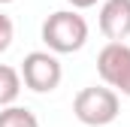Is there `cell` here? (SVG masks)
<instances>
[{
  "mask_svg": "<svg viewBox=\"0 0 130 127\" xmlns=\"http://www.w3.org/2000/svg\"><path fill=\"white\" fill-rule=\"evenodd\" d=\"M42 42L52 55H73L88 42V21L76 9H58L42 21Z\"/></svg>",
  "mask_w": 130,
  "mask_h": 127,
  "instance_id": "obj_1",
  "label": "cell"
},
{
  "mask_svg": "<svg viewBox=\"0 0 130 127\" xmlns=\"http://www.w3.org/2000/svg\"><path fill=\"white\" fill-rule=\"evenodd\" d=\"M121 112V100L112 88L106 85H91V88H82L76 100H73V115L88 127H106L112 124Z\"/></svg>",
  "mask_w": 130,
  "mask_h": 127,
  "instance_id": "obj_2",
  "label": "cell"
},
{
  "mask_svg": "<svg viewBox=\"0 0 130 127\" xmlns=\"http://www.w3.org/2000/svg\"><path fill=\"white\" fill-rule=\"evenodd\" d=\"M18 73H21V82L30 91H36V94H52L61 85V79H64L61 61L52 52H30V55H24Z\"/></svg>",
  "mask_w": 130,
  "mask_h": 127,
  "instance_id": "obj_3",
  "label": "cell"
},
{
  "mask_svg": "<svg viewBox=\"0 0 130 127\" xmlns=\"http://www.w3.org/2000/svg\"><path fill=\"white\" fill-rule=\"evenodd\" d=\"M130 70V45L127 42H106L97 55V73L106 82V88L115 91V85L124 79V73Z\"/></svg>",
  "mask_w": 130,
  "mask_h": 127,
  "instance_id": "obj_4",
  "label": "cell"
},
{
  "mask_svg": "<svg viewBox=\"0 0 130 127\" xmlns=\"http://www.w3.org/2000/svg\"><path fill=\"white\" fill-rule=\"evenodd\" d=\"M100 33L109 42H124L130 36V0H106L100 6Z\"/></svg>",
  "mask_w": 130,
  "mask_h": 127,
  "instance_id": "obj_5",
  "label": "cell"
},
{
  "mask_svg": "<svg viewBox=\"0 0 130 127\" xmlns=\"http://www.w3.org/2000/svg\"><path fill=\"white\" fill-rule=\"evenodd\" d=\"M18 94H21V73L9 64H0V109L15 106Z\"/></svg>",
  "mask_w": 130,
  "mask_h": 127,
  "instance_id": "obj_6",
  "label": "cell"
},
{
  "mask_svg": "<svg viewBox=\"0 0 130 127\" xmlns=\"http://www.w3.org/2000/svg\"><path fill=\"white\" fill-rule=\"evenodd\" d=\"M0 127H39V121L27 106H6L0 109Z\"/></svg>",
  "mask_w": 130,
  "mask_h": 127,
  "instance_id": "obj_7",
  "label": "cell"
},
{
  "mask_svg": "<svg viewBox=\"0 0 130 127\" xmlns=\"http://www.w3.org/2000/svg\"><path fill=\"white\" fill-rule=\"evenodd\" d=\"M12 39H15V24L6 12H0V55L12 45Z\"/></svg>",
  "mask_w": 130,
  "mask_h": 127,
  "instance_id": "obj_8",
  "label": "cell"
},
{
  "mask_svg": "<svg viewBox=\"0 0 130 127\" xmlns=\"http://www.w3.org/2000/svg\"><path fill=\"white\" fill-rule=\"evenodd\" d=\"M115 94H124V97H130V70L124 73V79L115 85Z\"/></svg>",
  "mask_w": 130,
  "mask_h": 127,
  "instance_id": "obj_9",
  "label": "cell"
},
{
  "mask_svg": "<svg viewBox=\"0 0 130 127\" xmlns=\"http://www.w3.org/2000/svg\"><path fill=\"white\" fill-rule=\"evenodd\" d=\"M73 9H91V6H97V0H67Z\"/></svg>",
  "mask_w": 130,
  "mask_h": 127,
  "instance_id": "obj_10",
  "label": "cell"
},
{
  "mask_svg": "<svg viewBox=\"0 0 130 127\" xmlns=\"http://www.w3.org/2000/svg\"><path fill=\"white\" fill-rule=\"evenodd\" d=\"M3 3H12V0H0V6H3Z\"/></svg>",
  "mask_w": 130,
  "mask_h": 127,
  "instance_id": "obj_11",
  "label": "cell"
}]
</instances>
